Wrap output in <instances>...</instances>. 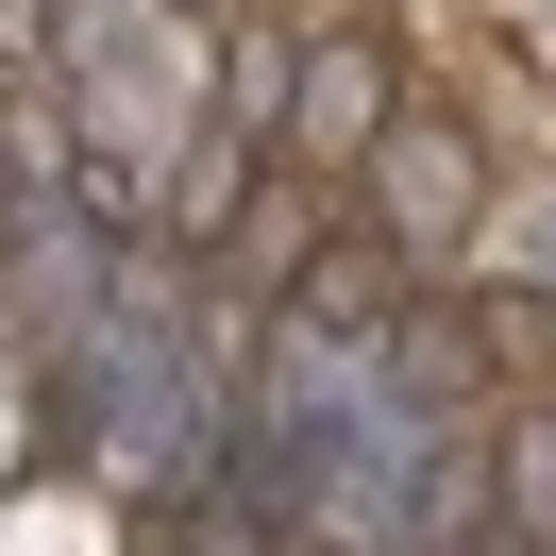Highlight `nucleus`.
I'll return each mask as SVG.
<instances>
[{
    "label": "nucleus",
    "mask_w": 556,
    "mask_h": 556,
    "mask_svg": "<svg viewBox=\"0 0 556 556\" xmlns=\"http://www.w3.org/2000/svg\"><path fill=\"white\" fill-rule=\"evenodd\" d=\"M371 169H388V219H405V237H455V219H472V152L455 136H371Z\"/></svg>",
    "instance_id": "nucleus-1"
},
{
    "label": "nucleus",
    "mask_w": 556,
    "mask_h": 556,
    "mask_svg": "<svg viewBox=\"0 0 556 556\" xmlns=\"http://www.w3.org/2000/svg\"><path fill=\"white\" fill-rule=\"evenodd\" d=\"M388 136V68H371V51H320V68H304V152H371Z\"/></svg>",
    "instance_id": "nucleus-2"
},
{
    "label": "nucleus",
    "mask_w": 556,
    "mask_h": 556,
    "mask_svg": "<svg viewBox=\"0 0 556 556\" xmlns=\"http://www.w3.org/2000/svg\"><path fill=\"white\" fill-rule=\"evenodd\" d=\"M371 320H388V253L338 237V253H320V287H304V338H371Z\"/></svg>",
    "instance_id": "nucleus-3"
}]
</instances>
